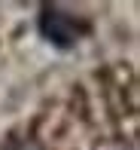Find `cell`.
Returning <instances> with one entry per match:
<instances>
[{
    "label": "cell",
    "mask_w": 140,
    "mask_h": 150,
    "mask_svg": "<svg viewBox=\"0 0 140 150\" xmlns=\"http://www.w3.org/2000/svg\"><path fill=\"white\" fill-rule=\"evenodd\" d=\"M24 150H28V147H24Z\"/></svg>",
    "instance_id": "obj_2"
},
{
    "label": "cell",
    "mask_w": 140,
    "mask_h": 150,
    "mask_svg": "<svg viewBox=\"0 0 140 150\" xmlns=\"http://www.w3.org/2000/svg\"><path fill=\"white\" fill-rule=\"evenodd\" d=\"M37 28L43 34V40H49V43L58 46V49H70V46L79 40V34H82V28L76 25V18L67 16L64 9H58V6H46V9L40 12Z\"/></svg>",
    "instance_id": "obj_1"
}]
</instances>
